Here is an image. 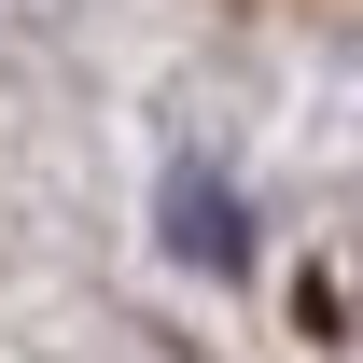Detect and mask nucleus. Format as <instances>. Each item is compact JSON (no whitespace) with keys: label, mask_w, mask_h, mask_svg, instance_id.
Masks as SVG:
<instances>
[{"label":"nucleus","mask_w":363,"mask_h":363,"mask_svg":"<svg viewBox=\"0 0 363 363\" xmlns=\"http://www.w3.org/2000/svg\"><path fill=\"white\" fill-rule=\"evenodd\" d=\"M168 196H182V210H168V224H182V252H210V266H238V224L210 210V182H168Z\"/></svg>","instance_id":"obj_1"}]
</instances>
